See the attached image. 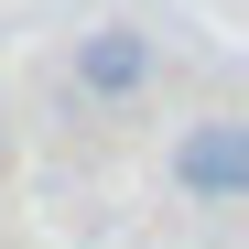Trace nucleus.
I'll list each match as a JSON object with an SVG mask.
<instances>
[{
    "label": "nucleus",
    "instance_id": "f257e3e1",
    "mask_svg": "<svg viewBox=\"0 0 249 249\" xmlns=\"http://www.w3.org/2000/svg\"><path fill=\"white\" fill-rule=\"evenodd\" d=\"M162 184L184 206H238L249 195V119H184L162 141Z\"/></svg>",
    "mask_w": 249,
    "mask_h": 249
},
{
    "label": "nucleus",
    "instance_id": "f03ea898",
    "mask_svg": "<svg viewBox=\"0 0 249 249\" xmlns=\"http://www.w3.org/2000/svg\"><path fill=\"white\" fill-rule=\"evenodd\" d=\"M152 76H162V44H152L141 22H98V33H76V98L130 108V98H152Z\"/></svg>",
    "mask_w": 249,
    "mask_h": 249
}]
</instances>
